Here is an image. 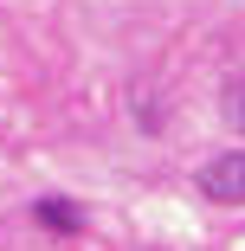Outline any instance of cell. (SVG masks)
<instances>
[{
    "instance_id": "obj_1",
    "label": "cell",
    "mask_w": 245,
    "mask_h": 251,
    "mask_svg": "<svg viewBox=\"0 0 245 251\" xmlns=\"http://www.w3.org/2000/svg\"><path fill=\"white\" fill-rule=\"evenodd\" d=\"M200 193L219 200V206H239V200H245V155H219V161H207Z\"/></svg>"
},
{
    "instance_id": "obj_2",
    "label": "cell",
    "mask_w": 245,
    "mask_h": 251,
    "mask_svg": "<svg viewBox=\"0 0 245 251\" xmlns=\"http://www.w3.org/2000/svg\"><path fill=\"white\" fill-rule=\"evenodd\" d=\"M39 219H45V226H58V232H78V213L65 206V200H39Z\"/></svg>"
},
{
    "instance_id": "obj_3",
    "label": "cell",
    "mask_w": 245,
    "mask_h": 251,
    "mask_svg": "<svg viewBox=\"0 0 245 251\" xmlns=\"http://www.w3.org/2000/svg\"><path fill=\"white\" fill-rule=\"evenodd\" d=\"M226 103H232V116H239V123H245V84H239V90H232V97H226Z\"/></svg>"
}]
</instances>
